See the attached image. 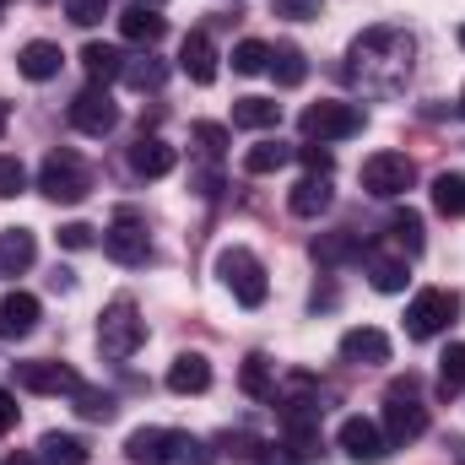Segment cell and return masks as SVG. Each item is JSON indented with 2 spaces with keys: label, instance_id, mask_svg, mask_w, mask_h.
Masks as SVG:
<instances>
[{
  "label": "cell",
  "instance_id": "1",
  "mask_svg": "<svg viewBox=\"0 0 465 465\" xmlns=\"http://www.w3.org/2000/svg\"><path fill=\"white\" fill-rule=\"evenodd\" d=\"M411 54H417L411 33H401V27H368V33L351 44L347 76L362 87V98H390V93L406 87Z\"/></svg>",
  "mask_w": 465,
  "mask_h": 465
},
{
  "label": "cell",
  "instance_id": "2",
  "mask_svg": "<svg viewBox=\"0 0 465 465\" xmlns=\"http://www.w3.org/2000/svg\"><path fill=\"white\" fill-rule=\"evenodd\" d=\"M124 455L135 465H217L212 444H201L195 433H179V428H135L124 439Z\"/></svg>",
  "mask_w": 465,
  "mask_h": 465
},
{
  "label": "cell",
  "instance_id": "3",
  "mask_svg": "<svg viewBox=\"0 0 465 465\" xmlns=\"http://www.w3.org/2000/svg\"><path fill=\"white\" fill-rule=\"evenodd\" d=\"M38 190L54 201V206H76V201H87V190H93V173H87V163L76 157V152H49L44 163H38Z\"/></svg>",
  "mask_w": 465,
  "mask_h": 465
},
{
  "label": "cell",
  "instance_id": "4",
  "mask_svg": "<svg viewBox=\"0 0 465 465\" xmlns=\"http://www.w3.org/2000/svg\"><path fill=\"white\" fill-rule=\"evenodd\" d=\"M428 433V406L417 401V379H395L384 395V439L390 444H417Z\"/></svg>",
  "mask_w": 465,
  "mask_h": 465
},
{
  "label": "cell",
  "instance_id": "5",
  "mask_svg": "<svg viewBox=\"0 0 465 465\" xmlns=\"http://www.w3.org/2000/svg\"><path fill=\"white\" fill-rule=\"evenodd\" d=\"M141 341H146V320H141V309H135L130 298H114V303L98 314V351L114 357V362H124V357H135Z\"/></svg>",
  "mask_w": 465,
  "mask_h": 465
},
{
  "label": "cell",
  "instance_id": "6",
  "mask_svg": "<svg viewBox=\"0 0 465 465\" xmlns=\"http://www.w3.org/2000/svg\"><path fill=\"white\" fill-rule=\"evenodd\" d=\"M217 276H223V287H228L243 309H260V303L271 298L265 265H260V260H254L243 243H232V249H223V254H217Z\"/></svg>",
  "mask_w": 465,
  "mask_h": 465
},
{
  "label": "cell",
  "instance_id": "7",
  "mask_svg": "<svg viewBox=\"0 0 465 465\" xmlns=\"http://www.w3.org/2000/svg\"><path fill=\"white\" fill-rule=\"evenodd\" d=\"M455 320H460V292L428 287V292H417L411 309H406V336H411V341H433V336H444Z\"/></svg>",
  "mask_w": 465,
  "mask_h": 465
},
{
  "label": "cell",
  "instance_id": "8",
  "mask_svg": "<svg viewBox=\"0 0 465 465\" xmlns=\"http://www.w3.org/2000/svg\"><path fill=\"white\" fill-rule=\"evenodd\" d=\"M298 130L309 135V141H347L362 130V109L357 104H336V98H320V104H309L303 114H298Z\"/></svg>",
  "mask_w": 465,
  "mask_h": 465
},
{
  "label": "cell",
  "instance_id": "9",
  "mask_svg": "<svg viewBox=\"0 0 465 465\" xmlns=\"http://www.w3.org/2000/svg\"><path fill=\"white\" fill-rule=\"evenodd\" d=\"M411 184H417V163L406 152H373L362 163V190L379 195V201H401Z\"/></svg>",
  "mask_w": 465,
  "mask_h": 465
},
{
  "label": "cell",
  "instance_id": "10",
  "mask_svg": "<svg viewBox=\"0 0 465 465\" xmlns=\"http://www.w3.org/2000/svg\"><path fill=\"white\" fill-rule=\"evenodd\" d=\"M104 254L119 260V265H146L152 260V238H146V223L135 212H114V223L104 228Z\"/></svg>",
  "mask_w": 465,
  "mask_h": 465
},
{
  "label": "cell",
  "instance_id": "11",
  "mask_svg": "<svg viewBox=\"0 0 465 465\" xmlns=\"http://www.w3.org/2000/svg\"><path fill=\"white\" fill-rule=\"evenodd\" d=\"M336 444H341L357 465H379L384 455H390L384 428H379V422H368V417H347V422L336 428Z\"/></svg>",
  "mask_w": 465,
  "mask_h": 465
},
{
  "label": "cell",
  "instance_id": "12",
  "mask_svg": "<svg viewBox=\"0 0 465 465\" xmlns=\"http://www.w3.org/2000/svg\"><path fill=\"white\" fill-rule=\"evenodd\" d=\"M71 124H76L82 135H109L119 124V109H114V98H109V87L76 93V98H71Z\"/></svg>",
  "mask_w": 465,
  "mask_h": 465
},
{
  "label": "cell",
  "instance_id": "13",
  "mask_svg": "<svg viewBox=\"0 0 465 465\" xmlns=\"http://www.w3.org/2000/svg\"><path fill=\"white\" fill-rule=\"evenodd\" d=\"M16 384L33 395H76L82 390L76 368H65V362H16Z\"/></svg>",
  "mask_w": 465,
  "mask_h": 465
},
{
  "label": "cell",
  "instance_id": "14",
  "mask_svg": "<svg viewBox=\"0 0 465 465\" xmlns=\"http://www.w3.org/2000/svg\"><path fill=\"white\" fill-rule=\"evenodd\" d=\"M179 168V152L163 141V135H141L135 146H130V173L135 179H168Z\"/></svg>",
  "mask_w": 465,
  "mask_h": 465
},
{
  "label": "cell",
  "instance_id": "15",
  "mask_svg": "<svg viewBox=\"0 0 465 465\" xmlns=\"http://www.w3.org/2000/svg\"><path fill=\"white\" fill-rule=\"evenodd\" d=\"M168 390L173 395H206L212 390V357L206 351H179L168 362Z\"/></svg>",
  "mask_w": 465,
  "mask_h": 465
},
{
  "label": "cell",
  "instance_id": "16",
  "mask_svg": "<svg viewBox=\"0 0 465 465\" xmlns=\"http://www.w3.org/2000/svg\"><path fill=\"white\" fill-rule=\"evenodd\" d=\"M179 71H184L195 87H212V82H217V49H212L206 33H190V38L179 44Z\"/></svg>",
  "mask_w": 465,
  "mask_h": 465
},
{
  "label": "cell",
  "instance_id": "17",
  "mask_svg": "<svg viewBox=\"0 0 465 465\" xmlns=\"http://www.w3.org/2000/svg\"><path fill=\"white\" fill-rule=\"evenodd\" d=\"M38 331V298L33 292H5L0 298V336L5 341H22Z\"/></svg>",
  "mask_w": 465,
  "mask_h": 465
},
{
  "label": "cell",
  "instance_id": "18",
  "mask_svg": "<svg viewBox=\"0 0 465 465\" xmlns=\"http://www.w3.org/2000/svg\"><path fill=\"white\" fill-rule=\"evenodd\" d=\"M60 65H65V54H60V44H49V38H33V44H22V54H16V71H22L27 82H54Z\"/></svg>",
  "mask_w": 465,
  "mask_h": 465
},
{
  "label": "cell",
  "instance_id": "19",
  "mask_svg": "<svg viewBox=\"0 0 465 465\" xmlns=\"http://www.w3.org/2000/svg\"><path fill=\"white\" fill-rule=\"evenodd\" d=\"M119 33H124L130 44H146V49H152V44L168 33V16H157V5H141V0H135L130 11H119Z\"/></svg>",
  "mask_w": 465,
  "mask_h": 465
},
{
  "label": "cell",
  "instance_id": "20",
  "mask_svg": "<svg viewBox=\"0 0 465 465\" xmlns=\"http://www.w3.org/2000/svg\"><path fill=\"white\" fill-rule=\"evenodd\" d=\"M331 179L325 173H303L298 184H292V195H287V206H292V217H320V212H331Z\"/></svg>",
  "mask_w": 465,
  "mask_h": 465
},
{
  "label": "cell",
  "instance_id": "21",
  "mask_svg": "<svg viewBox=\"0 0 465 465\" xmlns=\"http://www.w3.org/2000/svg\"><path fill=\"white\" fill-rule=\"evenodd\" d=\"M341 357L347 362H390V336L379 325H357L341 336Z\"/></svg>",
  "mask_w": 465,
  "mask_h": 465
},
{
  "label": "cell",
  "instance_id": "22",
  "mask_svg": "<svg viewBox=\"0 0 465 465\" xmlns=\"http://www.w3.org/2000/svg\"><path fill=\"white\" fill-rule=\"evenodd\" d=\"M38 260V238L27 228H5L0 232V276H22Z\"/></svg>",
  "mask_w": 465,
  "mask_h": 465
},
{
  "label": "cell",
  "instance_id": "23",
  "mask_svg": "<svg viewBox=\"0 0 465 465\" xmlns=\"http://www.w3.org/2000/svg\"><path fill=\"white\" fill-rule=\"evenodd\" d=\"M82 71L93 76V87H109L124 76V54H119L114 44H87L82 49Z\"/></svg>",
  "mask_w": 465,
  "mask_h": 465
},
{
  "label": "cell",
  "instance_id": "24",
  "mask_svg": "<svg viewBox=\"0 0 465 465\" xmlns=\"http://www.w3.org/2000/svg\"><path fill=\"white\" fill-rule=\"evenodd\" d=\"M368 260V282H373V292H406V282H411V271H406V260H390V254H362Z\"/></svg>",
  "mask_w": 465,
  "mask_h": 465
},
{
  "label": "cell",
  "instance_id": "25",
  "mask_svg": "<svg viewBox=\"0 0 465 465\" xmlns=\"http://www.w3.org/2000/svg\"><path fill=\"white\" fill-rule=\"evenodd\" d=\"M38 465H87V444L76 433H44L38 439Z\"/></svg>",
  "mask_w": 465,
  "mask_h": 465
},
{
  "label": "cell",
  "instance_id": "26",
  "mask_svg": "<svg viewBox=\"0 0 465 465\" xmlns=\"http://www.w3.org/2000/svg\"><path fill=\"white\" fill-rule=\"evenodd\" d=\"M287 455H298V460L320 455V422L309 411H287Z\"/></svg>",
  "mask_w": 465,
  "mask_h": 465
},
{
  "label": "cell",
  "instance_id": "27",
  "mask_svg": "<svg viewBox=\"0 0 465 465\" xmlns=\"http://www.w3.org/2000/svg\"><path fill=\"white\" fill-rule=\"evenodd\" d=\"M232 124L238 130H276L282 124V104H271V98H238L232 104Z\"/></svg>",
  "mask_w": 465,
  "mask_h": 465
},
{
  "label": "cell",
  "instance_id": "28",
  "mask_svg": "<svg viewBox=\"0 0 465 465\" xmlns=\"http://www.w3.org/2000/svg\"><path fill=\"white\" fill-rule=\"evenodd\" d=\"M368 249H362V238L357 232H325V238H314V260L320 265H341V260H362Z\"/></svg>",
  "mask_w": 465,
  "mask_h": 465
},
{
  "label": "cell",
  "instance_id": "29",
  "mask_svg": "<svg viewBox=\"0 0 465 465\" xmlns=\"http://www.w3.org/2000/svg\"><path fill=\"white\" fill-rule=\"evenodd\" d=\"M287 163H292V146H282V141H254L243 152V173H276Z\"/></svg>",
  "mask_w": 465,
  "mask_h": 465
},
{
  "label": "cell",
  "instance_id": "30",
  "mask_svg": "<svg viewBox=\"0 0 465 465\" xmlns=\"http://www.w3.org/2000/svg\"><path fill=\"white\" fill-rule=\"evenodd\" d=\"M238 384H243V395H254V401H276V379H271V362H265L260 351H249V357H243Z\"/></svg>",
  "mask_w": 465,
  "mask_h": 465
},
{
  "label": "cell",
  "instance_id": "31",
  "mask_svg": "<svg viewBox=\"0 0 465 465\" xmlns=\"http://www.w3.org/2000/svg\"><path fill=\"white\" fill-rule=\"evenodd\" d=\"M271 76H276L282 87H298V82L309 76V60H303V49H298V44H282V49H271Z\"/></svg>",
  "mask_w": 465,
  "mask_h": 465
},
{
  "label": "cell",
  "instance_id": "32",
  "mask_svg": "<svg viewBox=\"0 0 465 465\" xmlns=\"http://www.w3.org/2000/svg\"><path fill=\"white\" fill-rule=\"evenodd\" d=\"M119 82H130L135 93H157V87L168 82V65L152 60V54H141V60H124V76H119Z\"/></svg>",
  "mask_w": 465,
  "mask_h": 465
},
{
  "label": "cell",
  "instance_id": "33",
  "mask_svg": "<svg viewBox=\"0 0 465 465\" xmlns=\"http://www.w3.org/2000/svg\"><path fill=\"white\" fill-rule=\"evenodd\" d=\"M460 390H465V341H455V347L439 357V395L455 401Z\"/></svg>",
  "mask_w": 465,
  "mask_h": 465
},
{
  "label": "cell",
  "instance_id": "34",
  "mask_svg": "<svg viewBox=\"0 0 465 465\" xmlns=\"http://www.w3.org/2000/svg\"><path fill=\"white\" fill-rule=\"evenodd\" d=\"M433 206L444 217H465V173H439L433 179Z\"/></svg>",
  "mask_w": 465,
  "mask_h": 465
},
{
  "label": "cell",
  "instance_id": "35",
  "mask_svg": "<svg viewBox=\"0 0 465 465\" xmlns=\"http://www.w3.org/2000/svg\"><path fill=\"white\" fill-rule=\"evenodd\" d=\"M232 71H238V76H260V71H271V44H260V38L232 44Z\"/></svg>",
  "mask_w": 465,
  "mask_h": 465
},
{
  "label": "cell",
  "instance_id": "36",
  "mask_svg": "<svg viewBox=\"0 0 465 465\" xmlns=\"http://www.w3.org/2000/svg\"><path fill=\"white\" fill-rule=\"evenodd\" d=\"M390 238H395L406 254H422V217H417L411 206H406V212H395V217H390Z\"/></svg>",
  "mask_w": 465,
  "mask_h": 465
},
{
  "label": "cell",
  "instance_id": "37",
  "mask_svg": "<svg viewBox=\"0 0 465 465\" xmlns=\"http://www.w3.org/2000/svg\"><path fill=\"white\" fill-rule=\"evenodd\" d=\"M76 411H82L87 422H109V417L119 411V401L109 395V390H87V384H82V390H76Z\"/></svg>",
  "mask_w": 465,
  "mask_h": 465
},
{
  "label": "cell",
  "instance_id": "38",
  "mask_svg": "<svg viewBox=\"0 0 465 465\" xmlns=\"http://www.w3.org/2000/svg\"><path fill=\"white\" fill-rule=\"evenodd\" d=\"M190 135H195V141H201V152H212V157H223V152H228V124L195 119V124H190Z\"/></svg>",
  "mask_w": 465,
  "mask_h": 465
},
{
  "label": "cell",
  "instance_id": "39",
  "mask_svg": "<svg viewBox=\"0 0 465 465\" xmlns=\"http://www.w3.org/2000/svg\"><path fill=\"white\" fill-rule=\"evenodd\" d=\"M22 190H27L22 157H5V152H0V201H11V195H22Z\"/></svg>",
  "mask_w": 465,
  "mask_h": 465
},
{
  "label": "cell",
  "instance_id": "40",
  "mask_svg": "<svg viewBox=\"0 0 465 465\" xmlns=\"http://www.w3.org/2000/svg\"><path fill=\"white\" fill-rule=\"evenodd\" d=\"M65 16H71L76 27H98V22L109 16V0H65Z\"/></svg>",
  "mask_w": 465,
  "mask_h": 465
},
{
  "label": "cell",
  "instance_id": "41",
  "mask_svg": "<svg viewBox=\"0 0 465 465\" xmlns=\"http://www.w3.org/2000/svg\"><path fill=\"white\" fill-rule=\"evenodd\" d=\"M271 11L287 22H309V16H320V0H271Z\"/></svg>",
  "mask_w": 465,
  "mask_h": 465
},
{
  "label": "cell",
  "instance_id": "42",
  "mask_svg": "<svg viewBox=\"0 0 465 465\" xmlns=\"http://www.w3.org/2000/svg\"><path fill=\"white\" fill-rule=\"evenodd\" d=\"M298 157H303V168H309V173H325V179H331V168H336V157H331V146H314V141H309V146H303Z\"/></svg>",
  "mask_w": 465,
  "mask_h": 465
},
{
  "label": "cell",
  "instance_id": "43",
  "mask_svg": "<svg viewBox=\"0 0 465 465\" xmlns=\"http://www.w3.org/2000/svg\"><path fill=\"white\" fill-rule=\"evenodd\" d=\"M60 243H65V249H93V243H98V228H87V223H65V228H60Z\"/></svg>",
  "mask_w": 465,
  "mask_h": 465
},
{
  "label": "cell",
  "instance_id": "44",
  "mask_svg": "<svg viewBox=\"0 0 465 465\" xmlns=\"http://www.w3.org/2000/svg\"><path fill=\"white\" fill-rule=\"evenodd\" d=\"M223 450L238 455V460H254V455H260V439H249V433H223Z\"/></svg>",
  "mask_w": 465,
  "mask_h": 465
},
{
  "label": "cell",
  "instance_id": "45",
  "mask_svg": "<svg viewBox=\"0 0 465 465\" xmlns=\"http://www.w3.org/2000/svg\"><path fill=\"white\" fill-rule=\"evenodd\" d=\"M11 428H16V395L0 390V433H11Z\"/></svg>",
  "mask_w": 465,
  "mask_h": 465
},
{
  "label": "cell",
  "instance_id": "46",
  "mask_svg": "<svg viewBox=\"0 0 465 465\" xmlns=\"http://www.w3.org/2000/svg\"><path fill=\"white\" fill-rule=\"evenodd\" d=\"M260 465H303L298 455H282V450H271V455H260Z\"/></svg>",
  "mask_w": 465,
  "mask_h": 465
},
{
  "label": "cell",
  "instance_id": "47",
  "mask_svg": "<svg viewBox=\"0 0 465 465\" xmlns=\"http://www.w3.org/2000/svg\"><path fill=\"white\" fill-rule=\"evenodd\" d=\"M0 465H38V455H22V450H16V455H5Z\"/></svg>",
  "mask_w": 465,
  "mask_h": 465
},
{
  "label": "cell",
  "instance_id": "48",
  "mask_svg": "<svg viewBox=\"0 0 465 465\" xmlns=\"http://www.w3.org/2000/svg\"><path fill=\"white\" fill-rule=\"evenodd\" d=\"M5 119H11V104H0V130H5Z\"/></svg>",
  "mask_w": 465,
  "mask_h": 465
},
{
  "label": "cell",
  "instance_id": "49",
  "mask_svg": "<svg viewBox=\"0 0 465 465\" xmlns=\"http://www.w3.org/2000/svg\"><path fill=\"white\" fill-rule=\"evenodd\" d=\"M141 5H163V0H141Z\"/></svg>",
  "mask_w": 465,
  "mask_h": 465
},
{
  "label": "cell",
  "instance_id": "50",
  "mask_svg": "<svg viewBox=\"0 0 465 465\" xmlns=\"http://www.w3.org/2000/svg\"><path fill=\"white\" fill-rule=\"evenodd\" d=\"M460 49H465V27H460Z\"/></svg>",
  "mask_w": 465,
  "mask_h": 465
},
{
  "label": "cell",
  "instance_id": "51",
  "mask_svg": "<svg viewBox=\"0 0 465 465\" xmlns=\"http://www.w3.org/2000/svg\"><path fill=\"white\" fill-rule=\"evenodd\" d=\"M460 109H465V93H460Z\"/></svg>",
  "mask_w": 465,
  "mask_h": 465
},
{
  "label": "cell",
  "instance_id": "52",
  "mask_svg": "<svg viewBox=\"0 0 465 465\" xmlns=\"http://www.w3.org/2000/svg\"><path fill=\"white\" fill-rule=\"evenodd\" d=\"M0 5H5V0H0Z\"/></svg>",
  "mask_w": 465,
  "mask_h": 465
}]
</instances>
